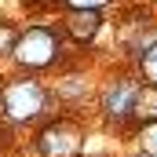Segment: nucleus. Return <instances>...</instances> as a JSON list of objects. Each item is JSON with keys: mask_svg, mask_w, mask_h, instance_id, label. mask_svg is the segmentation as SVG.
I'll return each instance as SVG.
<instances>
[{"mask_svg": "<svg viewBox=\"0 0 157 157\" xmlns=\"http://www.w3.org/2000/svg\"><path fill=\"white\" fill-rule=\"evenodd\" d=\"M11 59L22 70H44L59 59V37L44 26H29V29L18 33L15 48H11Z\"/></svg>", "mask_w": 157, "mask_h": 157, "instance_id": "f257e3e1", "label": "nucleus"}, {"mask_svg": "<svg viewBox=\"0 0 157 157\" xmlns=\"http://www.w3.org/2000/svg\"><path fill=\"white\" fill-rule=\"evenodd\" d=\"M48 106V95L37 80H11L4 88V113L11 124H29L37 121Z\"/></svg>", "mask_w": 157, "mask_h": 157, "instance_id": "f03ea898", "label": "nucleus"}, {"mask_svg": "<svg viewBox=\"0 0 157 157\" xmlns=\"http://www.w3.org/2000/svg\"><path fill=\"white\" fill-rule=\"evenodd\" d=\"M84 146V132H80L73 121H59L51 128H44L37 139V150L44 157H73Z\"/></svg>", "mask_w": 157, "mask_h": 157, "instance_id": "7ed1b4c3", "label": "nucleus"}, {"mask_svg": "<svg viewBox=\"0 0 157 157\" xmlns=\"http://www.w3.org/2000/svg\"><path fill=\"white\" fill-rule=\"evenodd\" d=\"M135 99H139V88H135L132 80H117V84H110V88L102 91V117L110 121V124L128 121V117H132V110H135Z\"/></svg>", "mask_w": 157, "mask_h": 157, "instance_id": "20e7f679", "label": "nucleus"}, {"mask_svg": "<svg viewBox=\"0 0 157 157\" xmlns=\"http://www.w3.org/2000/svg\"><path fill=\"white\" fill-rule=\"evenodd\" d=\"M99 26H102L99 11H70L66 15V29H70V37H77V40H91L99 33Z\"/></svg>", "mask_w": 157, "mask_h": 157, "instance_id": "39448f33", "label": "nucleus"}, {"mask_svg": "<svg viewBox=\"0 0 157 157\" xmlns=\"http://www.w3.org/2000/svg\"><path fill=\"white\" fill-rule=\"evenodd\" d=\"M132 117H139L143 124H157V88H139V99H135V110Z\"/></svg>", "mask_w": 157, "mask_h": 157, "instance_id": "423d86ee", "label": "nucleus"}, {"mask_svg": "<svg viewBox=\"0 0 157 157\" xmlns=\"http://www.w3.org/2000/svg\"><path fill=\"white\" fill-rule=\"evenodd\" d=\"M139 70H143V77L157 88V44H154V48H146V51L139 55Z\"/></svg>", "mask_w": 157, "mask_h": 157, "instance_id": "0eeeda50", "label": "nucleus"}, {"mask_svg": "<svg viewBox=\"0 0 157 157\" xmlns=\"http://www.w3.org/2000/svg\"><path fill=\"white\" fill-rule=\"evenodd\" d=\"M143 150H146V157H157V124L143 132Z\"/></svg>", "mask_w": 157, "mask_h": 157, "instance_id": "6e6552de", "label": "nucleus"}, {"mask_svg": "<svg viewBox=\"0 0 157 157\" xmlns=\"http://www.w3.org/2000/svg\"><path fill=\"white\" fill-rule=\"evenodd\" d=\"M70 4V11H99V7H106L110 0H66Z\"/></svg>", "mask_w": 157, "mask_h": 157, "instance_id": "1a4fd4ad", "label": "nucleus"}, {"mask_svg": "<svg viewBox=\"0 0 157 157\" xmlns=\"http://www.w3.org/2000/svg\"><path fill=\"white\" fill-rule=\"evenodd\" d=\"M15 40H18V37H15V33L0 22V51H11V48H15Z\"/></svg>", "mask_w": 157, "mask_h": 157, "instance_id": "9d476101", "label": "nucleus"}]
</instances>
